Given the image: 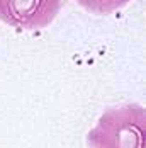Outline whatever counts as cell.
<instances>
[{"label":"cell","instance_id":"cell-3","mask_svg":"<svg viewBox=\"0 0 146 148\" xmlns=\"http://www.w3.org/2000/svg\"><path fill=\"white\" fill-rule=\"evenodd\" d=\"M83 9L95 14H111L117 9L126 7L131 0H76Z\"/></svg>","mask_w":146,"mask_h":148},{"label":"cell","instance_id":"cell-2","mask_svg":"<svg viewBox=\"0 0 146 148\" xmlns=\"http://www.w3.org/2000/svg\"><path fill=\"white\" fill-rule=\"evenodd\" d=\"M59 9L61 0H0V21L17 29H43Z\"/></svg>","mask_w":146,"mask_h":148},{"label":"cell","instance_id":"cell-1","mask_svg":"<svg viewBox=\"0 0 146 148\" xmlns=\"http://www.w3.org/2000/svg\"><path fill=\"white\" fill-rule=\"evenodd\" d=\"M146 116L139 104L111 107L87 136L88 148H145Z\"/></svg>","mask_w":146,"mask_h":148}]
</instances>
